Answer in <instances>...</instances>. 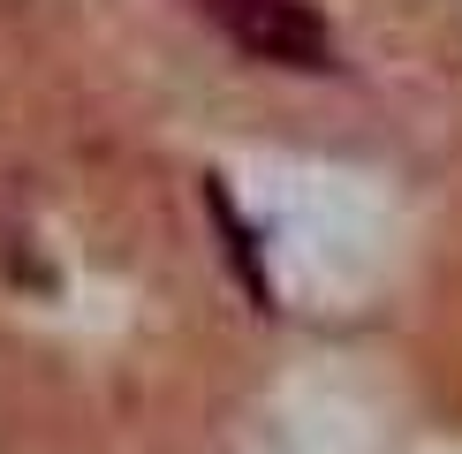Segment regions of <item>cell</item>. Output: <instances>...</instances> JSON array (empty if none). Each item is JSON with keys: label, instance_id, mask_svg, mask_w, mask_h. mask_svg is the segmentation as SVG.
I'll return each mask as SVG.
<instances>
[{"label": "cell", "instance_id": "cell-1", "mask_svg": "<svg viewBox=\"0 0 462 454\" xmlns=\"http://www.w3.org/2000/svg\"><path fill=\"white\" fill-rule=\"evenodd\" d=\"M205 15L227 31V46L250 53V61H273V68H334L341 46L334 31H326V15L311 0H205Z\"/></svg>", "mask_w": 462, "mask_h": 454}]
</instances>
